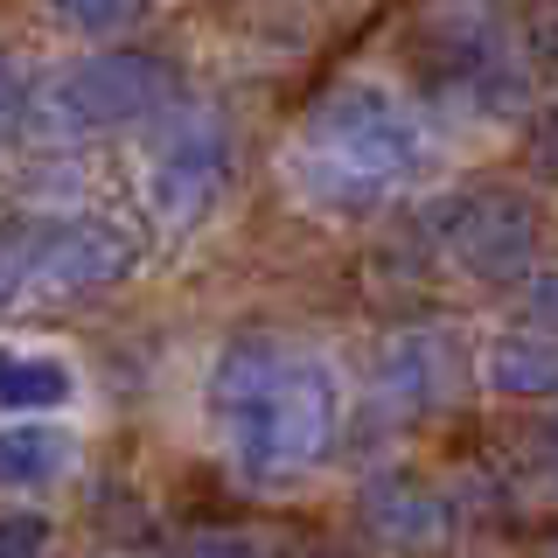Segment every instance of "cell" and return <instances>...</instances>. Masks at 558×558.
<instances>
[{
  "instance_id": "cell-4",
  "label": "cell",
  "mask_w": 558,
  "mask_h": 558,
  "mask_svg": "<svg viewBox=\"0 0 558 558\" xmlns=\"http://www.w3.org/2000/svg\"><path fill=\"white\" fill-rule=\"evenodd\" d=\"M174 98H182V77H174L168 57H154V49H98V57H77L70 70H57L35 92L28 119L57 140H92L119 126H147Z\"/></svg>"
},
{
  "instance_id": "cell-14",
  "label": "cell",
  "mask_w": 558,
  "mask_h": 558,
  "mask_svg": "<svg viewBox=\"0 0 558 558\" xmlns=\"http://www.w3.org/2000/svg\"><path fill=\"white\" fill-rule=\"evenodd\" d=\"M174 558H272V551H266V537L244 531V523H209V531H196Z\"/></svg>"
},
{
  "instance_id": "cell-9",
  "label": "cell",
  "mask_w": 558,
  "mask_h": 558,
  "mask_svg": "<svg viewBox=\"0 0 558 558\" xmlns=\"http://www.w3.org/2000/svg\"><path fill=\"white\" fill-rule=\"evenodd\" d=\"M363 531L377 537L384 551H440L447 545V531H453V510H447V496L433 482H418V475H377V482H363Z\"/></svg>"
},
{
  "instance_id": "cell-21",
  "label": "cell",
  "mask_w": 558,
  "mask_h": 558,
  "mask_svg": "<svg viewBox=\"0 0 558 558\" xmlns=\"http://www.w3.org/2000/svg\"><path fill=\"white\" fill-rule=\"evenodd\" d=\"M545 558H558V531H551V551H545Z\"/></svg>"
},
{
  "instance_id": "cell-1",
  "label": "cell",
  "mask_w": 558,
  "mask_h": 558,
  "mask_svg": "<svg viewBox=\"0 0 558 558\" xmlns=\"http://www.w3.org/2000/svg\"><path fill=\"white\" fill-rule=\"evenodd\" d=\"M209 426L244 482H293L342 440V384L287 336H238L209 363Z\"/></svg>"
},
{
  "instance_id": "cell-15",
  "label": "cell",
  "mask_w": 558,
  "mask_h": 558,
  "mask_svg": "<svg viewBox=\"0 0 558 558\" xmlns=\"http://www.w3.org/2000/svg\"><path fill=\"white\" fill-rule=\"evenodd\" d=\"M57 531H49L43 510H8L0 517V558H49Z\"/></svg>"
},
{
  "instance_id": "cell-18",
  "label": "cell",
  "mask_w": 558,
  "mask_h": 558,
  "mask_svg": "<svg viewBox=\"0 0 558 558\" xmlns=\"http://www.w3.org/2000/svg\"><path fill=\"white\" fill-rule=\"evenodd\" d=\"M531 161H537V174H551L558 182V105L545 119H537V133H531Z\"/></svg>"
},
{
  "instance_id": "cell-3",
  "label": "cell",
  "mask_w": 558,
  "mask_h": 558,
  "mask_svg": "<svg viewBox=\"0 0 558 558\" xmlns=\"http://www.w3.org/2000/svg\"><path fill=\"white\" fill-rule=\"evenodd\" d=\"M140 244L112 217L84 209H14L0 217V307L84 301L133 272Z\"/></svg>"
},
{
  "instance_id": "cell-6",
  "label": "cell",
  "mask_w": 558,
  "mask_h": 558,
  "mask_svg": "<svg viewBox=\"0 0 558 558\" xmlns=\"http://www.w3.org/2000/svg\"><path fill=\"white\" fill-rule=\"evenodd\" d=\"M238 174V140L223 126V112L209 105H168L154 119L147 161H140V189H147V209L161 231H196V223L217 217V203L231 196Z\"/></svg>"
},
{
  "instance_id": "cell-10",
  "label": "cell",
  "mask_w": 558,
  "mask_h": 558,
  "mask_svg": "<svg viewBox=\"0 0 558 558\" xmlns=\"http://www.w3.org/2000/svg\"><path fill=\"white\" fill-rule=\"evenodd\" d=\"M482 384L496 398H558V328H510L482 349Z\"/></svg>"
},
{
  "instance_id": "cell-8",
  "label": "cell",
  "mask_w": 558,
  "mask_h": 558,
  "mask_svg": "<svg viewBox=\"0 0 558 558\" xmlns=\"http://www.w3.org/2000/svg\"><path fill=\"white\" fill-rule=\"evenodd\" d=\"M461 377H468V356L447 328H405V336H391L377 349L371 398H377L384 418H433V412L453 405Z\"/></svg>"
},
{
  "instance_id": "cell-17",
  "label": "cell",
  "mask_w": 558,
  "mask_h": 558,
  "mask_svg": "<svg viewBox=\"0 0 558 558\" xmlns=\"http://www.w3.org/2000/svg\"><path fill=\"white\" fill-rule=\"evenodd\" d=\"M531 314H537L545 328H558V258L531 272Z\"/></svg>"
},
{
  "instance_id": "cell-13",
  "label": "cell",
  "mask_w": 558,
  "mask_h": 558,
  "mask_svg": "<svg viewBox=\"0 0 558 558\" xmlns=\"http://www.w3.org/2000/svg\"><path fill=\"white\" fill-rule=\"evenodd\" d=\"M140 0H49V22L63 35H84V43H105V35L133 28Z\"/></svg>"
},
{
  "instance_id": "cell-16",
  "label": "cell",
  "mask_w": 558,
  "mask_h": 558,
  "mask_svg": "<svg viewBox=\"0 0 558 558\" xmlns=\"http://www.w3.org/2000/svg\"><path fill=\"white\" fill-rule=\"evenodd\" d=\"M28 112H35V92H28V70L0 49V147H8L14 133L28 126Z\"/></svg>"
},
{
  "instance_id": "cell-11",
  "label": "cell",
  "mask_w": 558,
  "mask_h": 558,
  "mask_svg": "<svg viewBox=\"0 0 558 558\" xmlns=\"http://www.w3.org/2000/svg\"><path fill=\"white\" fill-rule=\"evenodd\" d=\"M77 398V371L57 349H35V342H0V412H22V418H43V412H63Z\"/></svg>"
},
{
  "instance_id": "cell-2",
  "label": "cell",
  "mask_w": 558,
  "mask_h": 558,
  "mask_svg": "<svg viewBox=\"0 0 558 558\" xmlns=\"http://www.w3.org/2000/svg\"><path fill=\"white\" fill-rule=\"evenodd\" d=\"M418 168H426V126L377 77H342L336 92H322L287 154L293 189L336 217H363V209L391 203L405 182H418Z\"/></svg>"
},
{
  "instance_id": "cell-19",
  "label": "cell",
  "mask_w": 558,
  "mask_h": 558,
  "mask_svg": "<svg viewBox=\"0 0 558 558\" xmlns=\"http://www.w3.org/2000/svg\"><path fill=\"white\" fill-rule=\"evenodd\" d=\"M531 49H537V63H551V70H558V0H545V8H537V22H531Z\"/></svg>"
},
{
  "instance_id": "cell-5",
  "label": "cell",
  "mask_w": 558,
  "mask_h": 558,
  "mask_svg": "<svg viewBox=\"0 0 558 558\" xmlns=\"http://www.w3.org/2000/svg\"><path fill=\"white\" fill-rule=\"evenodd\" d=\"M412 70L440 105H461L475 119H510L531 98V70L517 43L482 8H440L412 28Z\"/></svg>"
},
{
  "instance_id": "cell-12",
  "label": "cell",
  "mask_w": 558,
  "mask_h": 558,
  "mask_svg": "<svg viewBox=\"0 0 558 558\" xmlns=\"http://www.w3.org/2000/svg\"><path fill=\"white\" fill-rule=\"evenodd\" d=\"M70 453H77V440H70L63 426L14 418V426H0V482L8 488H43V482H57L70 468Z\"/></svg>"
},
{
  "instance_id": "cell-20",
  "label": "cell",
  "mask_w": 558,
  "mask_h": 558,
  "mask_svg": "<svg viewBox=\"0 0 558 558\" xmlns=\"http://www.w3.org/2000/svg\"><path fill=\"white\" fill-rule=\"evenodd\" d=\"M537 468L558 482V405L545 412V426H537Z\"/></svg>"
},
{
  "instance_id": "cell-7",
  "label": "cell",
  "mask_w": 558,
  "mask_h": 558,
  "mask_svg": "<svg viewBox=\"0 0 558 558\" xmlns=\"http://www.w3.org/2000/svg\"><path fill=\"white\" fill-rule=\"evenodd\" d=\"M433 238L475 287H517L537 272V209L517 189H475L440 203Z\"/></svg>"
}]
</instances>
